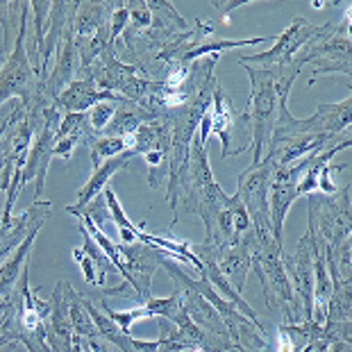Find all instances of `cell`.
Returning <instances> with one entry per match:
<instances>
[{"mask_svg": "<svg viewBox=\"0 0 352 352\" xmlns=\"http://www.w3.org/2000/svg\"><path fill=\"white\" fill-rule=\"evenodd\" d=\"M82 234H85V243L73 250V259L78 261L82 275H85V280L91 284V287H102L104 277H107V273L114 266H111L107 254H104L98 245L91 241V236H89L85 230H82Z\"/></svg>", "mask_w": 352, "mask_h": 352, "instance_id": "cell-13", "label": "cell"}, {"mask_svg": "<svg viewBox=\"0 0 352 352\" xmlns=\"http://www.w3.org/2000/svg\"><path fill=\"white\" fill-rule=\"evenodd\" d=\"M250 78V123H252V164L261 162L271 139L277 118V91H275V69L241 64Z\"/></svg>", "mask_w": 352, "mask_h": 352, "instance_id": "cell-4", "label": "cell"}, {"mask_svg": "<svg viewBox=\"0 0 352 352\" xmlns=\"http://www.w3.org/2000/svg\"><path fill=\"white\" fill-rule=\"evenodd\" d=\"M87 132H76V134H64V137H55V146H52V157H62V160L71 162L73 151L78 144L85 139Z\"/></svg>", "mask_w": 352, "mask_h": 352, "instance_id": "cell-20", "label": "cell"}, {"mask_svg": "<svg viewBox=\"0 0 352 352\" xmlns=\"http://www.w3.org/2000/svg\"><path fill=\"white\" fill-rule=\"evenodd\" d=\"M275 164L266 157H261V162L250 164L248 168H243L236 175V196L243 202L245 212L250 216L252 232L257 243L268 241L273 236L271 226V209H268V186H271V173Z\"/></svg>", "mask_w": 352, "mask_h": 352, "instance_id": "cell-6", "label": "cell"}, {"mask_svg": "<svg viewBox=\"0 0 352 352\" xmlns=\"http://www.w3.org/2000/svg\"><path fill=\"white\" fill-rule=\"evenodd\" d=\"M160 352H162V350H160Z\"/></svg>", "mask_w": 352, "mask_h": 352, "instance_id": "cell-24", "label": "cell"}, {"mask_svg": "<svg viewBox=\"0 0 352 352\" xmlns=\"http://www.w3.org/2000/svg\"><path fill=\"white\" fill-rule=\"evenodd\" d=\"M102 198H104V202H107V212L111 216V223H114L116 230H118V234H121V243L123 245L141 243V232H144V228L134 226V223L127 219L125 209L121 207V202H118L116 193L111 191V186H104Z\"/></svg>", "mask_w": 352, "mask_h": 352, "instance_id": "cell-15", "label": "cell"}, {"mask_svg": "<svg viewBox=\"0 0 352 352\" xmlns=\"http://www.w3.org/2000/svg\"><path fill=\"white\" fill-rule=\"evenodd\" d=\"M226 352H248V350H241L239 346H232V348H230V350H226Z\"/></svg>", "mask_w": 352, "mask_h": 352, "instance_id": "cell-23", "label": "cell"}, {"mask_svg": "<svg viewBox=\"0 0 352 352\" xmlns=\"http://www.w3.org/2000/svg\"><path fill=\"white\" fill-rule=\"evenodd\" d=\"M148 307V311H151L153 318H166L173 323L175 316L179 311H182V296H179V291L175 294H170L168 298H151V300L144 302Z\"/></svg>", "mask_w": 352, "mask_h": 352, "instance_id": "cell-19", "label": "cell"}, {"mask_svg": "<svg viewBox=\"0 0 352 352\" xmlns=\"http://www.w3.org/2000/svg\"><path fill=\"white\" fill-rule=\"evenodd\" d=\"M350 55H352V43H350V21L346 19L341 25L323 23L318 25V32L307 41V46L298 52L294 64L302 66L309 62L314 64V80L316 82L320 76H332V73H343L350 76Z\"/></svg>", "mask_w": 352, "mask_h": 352, "instance_id": "cell-3", "label": "cell"}, {"mask_svg": "<svg viewBox=\"0 0 352 352\" xmlns=\"http://www.w3.org/2000/svg\"><path fill=\"white\" fill-rule=\"evenodd\" d=\"M209 134L221 139V157L230 160L234 155L252 148V123L248 109H236L234 102L223 91L221 82L212 94V104L207 107Z\"/></svg>", "mask_w": 352, "mask_h": 352, "instance_id": "cell-5", "label": "cell"}, {"mask_svg": "<svg viewBox=\"0 0 352 352\" xmlns=\"http://www.w3.org/2000/svg\"><path fill=\"white\" fill-rule=\"evenodd\" d=\"M282 264L287 271L289 282L294 284V296L302 309V318L311 320V305H314V261L307 236H302L296 245L294 254L282 252Z\"/></svg>", "mask_w": 352, "mask_h": 352, "instance_id": "cell-9", "label": "cell"}, {"mask_svg": "<svg viewBox=\"0 0 352 352\" xmlns=\"http://www.w3.org/2000/svg\"><path fill=\"white\" fill-rule=\"evenodd\" d=\"M100 94L102 91L91 78H82V80H73L71 85L52 100V104H55L59 111H66V114H87V109H91V104L100 100Z\"/></svg>", "mask_w": 352, "mask_h": 352, "instance_id": "cell-12", "label": "cell"}, {"mask_svg": "<svg viewBox=\"0 0 352 352\" xmlns=\"http://www.w3.org/2000/svg\"><path fill=\"white\" fill-rule=\"evenodd\" d=\"M252 230L250 216L245 212L243 202L239 200V196H228V200L223 202L219 216H216V234L214 241L209 243H221V245H232L239 243L241 239Z\"/></svg>", "mask_w": 352, "mask_h": 352, "instance_id": "cell-11", "label": "cell"}, {"mask_svg": "<svg viewBox=\"0 0 352 352\" xmlns=\"http://www.w3.org/2000/svg\"><path fill=\"white\" fill-rule=\"evenodd\" d=\"M134 157H137L134 153H121V155L111 157V160H107V162H102V166L96 168L94 175L89 177V182L80 189L78 202L73 207H87L96 196H100V193L104 191V186H109L111 175L118 173V170H121L123 166H127V162L134 160Z\"/></svg>", "mask_w": 352, "mask_h": 352, "instance_id": "cell-14", "label": "cell"}, {"mask_svg": "<svg viewBox=\"0 0 352 352\" xmlns=\"http://www.w3.org/2000/svg\"><path fill=\"white\" fill-rule=\"evenodd\" d=\"M252 266L261 280L268 309L282 311L287 325L302 323V309L296 300L294 289H291V282L282 264V241L268 239V241L257 243V250L252 254Z\"/></svg>", "mask_w": 352, "mask_h": 352, "instance_id": "cell-2", "label": "cell"}, {"mask_svg": "<svg viewBox=\"0 0 352 352\" xmlns=\"http://www.w3.org/2000/svg\"><path fill=\"white\" fill-rule=\"evenodd\" d=\"M241 5H245V3H214V7H219V10L223 12V16H221V21L223 23H228V14L232 12V10H236V7H241Z\"/></svg>", "mask_w": 352, "mask_h": 352, "instance_id": "cell-22", "label": "cell"}, {"mask_svg": "<svg viewBox=\"0 0 352 352\" xmlns=\"http://www.w3.org/2000/svg\"><path fill=\"white\" fill-rule=\"evenodd\" d=\"M100 311L104 314V316H109L114 323L118 325V329L125 334H130V329L134 323H139V320H146V318H153L151 316V311H148V307L146 305H139V307H134V309H127V311H114L107 302H100Z\"/></svg>", "mask_w": 352, "mask_h": 352, "instance_id": "cell-17", "label": "cell"}, {"mask_svg": "<svg viewBox=\"0 0 352 352\" xmlns=\"http://www.w3.org/2000/svg\"><path fill=\"white\" fill-rule=\"evenodd\" d=\"M316 32H318V25H311L309 21L296 16L287 25V30H284V32L275 39L273 48H268L264 52H257V55H241L239 57V62L245 64V66H252V64L264 66V69L291 66L298 52L307 46V41H309Z\"/></svg>", "mask_w": 352, "mask_h": 352, "instance_id": "cell-7", "label": "cell"}, {"mask_svg": "<svg viewBox=\"0 0 352 352\" xmlns=\"http://www.w3.org/2000/svg\"><path fill=\"white\" fill-rule=\"evenodd\" d=\"M300 177V162L289 166H275L271 173V186H268V209H271V226L273 236L282 241L284 219H287L291 205L298 200L296 184Z\"/></svg>", "mask_w": 352, "mask_h": 352, "instance_id": "cell-8", "label": "cell"}, {"mask_svg": "<svg viewBox=\"0 0 352 352\" xmlns=\"http://www.w3.org/2000/svg\"><path fill=\"white\" fill-rule=\"evenodd\" d=\"M23 114H25V107H23V104H21V102H16V104H14V109H12L10 114H7L5 118H3V121H0V141H3L5 132L10 130V127H12L14 123H16L19 118L23 116Z\"/></svg>", "mask_w": 352, "mask_h": 352, "instance_id": "cell-21", "label": "cell"}, {"mask_svg": "<svg viewBox=\"0 0 352 352\" xmlns=\"http://www.w3.org/2000/svg\"><path fill=\"white\" fill-rule=\"evenodd\" d=\"M125 153L123 139L118 137H91L89 139V157H91L94 170L102 166V162L111 160V157Z\"/></svg>", "mask_w": 352, "mask_h": 352, "instance_id": "cell-16", "label": "cell"}, {"mask_svg": "<svg viewBox=\"0 0 352 352\" xmlns=\"http://www.w3.org/2000/svg\"><path fill=\"white\" fill-rule=\"evenodd\" d=\"M116 107L118 104L114 100H98L96 104H91V109L87 111V123L91 127L94 137H98V134L107 130V125L116 114Z\"/></svg>", "mask_w": 352, "mask_h": 352, "instance_id": "cell-18", "label": "cell"}, {"mask_svg": "<svg viewBox=\"0 0 352 352\" xmlns=\"http://www.w3.org/2000/svg\"><path fill=\"white\" fill-rule=\"evenodd\" d=\"M228 193L221 189L212 175L209 166L207 146L191 141L189 151V173H186V189L179 198V205L186 214H196L205 223V241H214L216 234V216H219Z\"/></svg>", "mask_w": 352, "mask_h": 352, "instance_id": "cell-1", "label": "cell"}, {"mask_svg": "<svg viewBox=\"0 0 352 352\" xmlns=\"http://www.w3.org/2000/svg\"><path fill=\"white\" fill-rule=\"evenodd\" d=\"M257 250V239H254V232L250 230L239 243L232 245H221L216 250V266L223 273V277L234 287L239 294L245 287V277L252 268V254Z\"/></svg>", "mask_w": 352, "mask_h": 352, "instance_id": "cell-10", "label": "cell"}]
</instances>
